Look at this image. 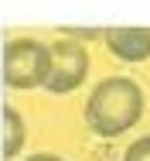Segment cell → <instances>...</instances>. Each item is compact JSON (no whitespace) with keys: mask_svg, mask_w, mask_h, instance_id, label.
<instances>
[{"mask_svg":"<svg viewBox=\"0 0 150 161\" xmlns=\"http://www.w3.org/2000/svg\"><path fill=\"white\" fill-rule=\"evenodd\" d=\"M143 117V89L126 79V75H109L96 82L85 103V124L99 137H123L133 130Z\"/></svg>","mask_w":150,"mask_h":161,"instance_id":"obj_1","label":"cell"},{"mask_svg":"<svg viewBox=\"0 0 150 161\" xmlns=\"http://www.w3.org/2000/svg\"><path fill=\"white\" fill-rule=\"evenodd\" d=\"M51 69V45L38 38H10L3 45V82L7 89H38Z\"/></svg>","mask_w":150,"mask_h":161,"instance_id":"obj_2","label":"cell"},{"mask_svg":"<svg viewBox=\"0 0 150 161\" xmlns=\"http://www.w3.org/2000/svg\"><path fill=\"white\" fill-rule=\"evenodd\" d=\"M89 75V52L82 48L79 38H58L51 45V69H48V79H44V89L48 93H72L85 82Z\"/></svg>","mask_w":150,"mask_h":161,"instance_id":"obj_3","label":"cell"},{"mask_svg":"<svg viewBox=\"0 0 150 161\" xmlns=\"http://www.w3.org/2000/svg\"><path fill=\"white\" fill-rule=\"evenodd\" d=\"M106 48L120 62H147L150 58V28H102Z\"/></svg>","mask_w":150,"mask_h":161,"instance_id":"obj_4","label":"cell"},{"mask_svg":"<svg viewBox=\"0 0 150 161\" xmlns=\"http://www.w3.org/2000/svg\"><path fill=\"white\" fill-rule=\"evenodd\" d=\"M28 144V127L24 117L14 106H3V161H14Z\"/></svg>","mask_w":150,"mask_h":161,"instance_id":"obj_5","label":"cell"},{"mask_svg":"<svg viewBox=\"0 0 150 161\" xmlns=\"http://www.w3.org/2000/svg\"><path fill=\"white\" fill-rule=\"evenodd\" d=\"M123 161H150V134L137 137V141L123 151Z\"/></svg>","mask_w":150,"mask_h":161,"instance_id":"obj_6","label":"cell"},{"mask_svg":"<svg viewBox=\"0 0 150 161\" xmlns=\"http://www.w3.org/2000/svg\"><path fill=\"white\" fill-rule=\"evenodd\" d=\"M61 31L68 34V38H102V28H61Z\"/></svg>","mask_w":150,"mask_h":161,"instance_id":"obj_7","label":"cell"},{"mask_svg":"<svg viewBox=\"0 0 150 161\" xmlns=\"http://www.w3.org/2000/svg\"><path fill=\"white\" fill-rule=\"evenodd\" d=\"M24 161H65L61 154H48V151H41V154H28Z\"/></svg>","mask_w":150,"mask_h":161,"instance_id":"obj_8","label":"cell"}]
</instances>
